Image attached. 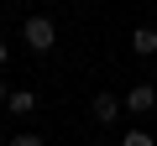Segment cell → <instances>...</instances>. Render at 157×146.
<instances>
[{"instance_id": "obj_1", "label": "cell", "mask_w": 157, "mask_h": 146, "mask_svg": "<svg viewBox=\"0 0 157 146\" xmlns=\"http://www.w3.org/2000/svg\"><path fill=\"white\" fill-rule=\"evenodd\" d=\"M21 37H26V47L42 57V52H52V42H58V21H52V16H26V21H21Z\"/></svg>"}, {"instance_id": "obj_9", "label": "cell", "mask_w": 157, "mask_h": 146, "mask_svg": "<svg viewBox=\"0 0 157 146\" xmlns=\"http://www.w3.org/2000/svg\"><path fill=\"white\" fill-rule=\"evenodd\" d=\"M0 104H11V89H6V84H0Z\"/></svg>"}, {"instance_id": "obj_8", "label": "cell", "mask_w": 157, "mask_h": 146, "mask_svg": "<svg viewBox=\"0 0 157 146\" xmlns=\"http://www.w3.org/2000/svg\"><path fill=\"white\" fill-rule=\"evenodd\" d=\"M6 63H11V47H6V42H0V68H6Z\"/></svg>"}, {"instance_id": "obj_2", "label": "cell", "mask_w": 157, "mask_h": 146, "mask_svg": "<svg viewBox=\"0 0 157 146\" xmlns=\"http://www.w3.org/2000/svg\"><path fill=\"white\" fill-rule=\"evenodd\" d=\"M121 104H126V99H115V94H94V99H89V115H94L100 125H115V120H121Z\"/></svg>"}, {"instance_id": "obj_6", "label": "cell", "mask_w": 157, "mask_h": 146, "mask_svg": "<svg viewBox=\"0 0 157 146\" xmlns=\"http://www.w3.org/2000/svg\"><path fill=\"white\" fill-rule=\"evenodd\" d=\"M6 146H47V141H42V136H37V130H21V136H11V141H6Z\"/></svg>"}, {"instance_id": "obj_11", "label": "cell", "mask_w": 157, "mask_h": 146, "mask_svg": "<svg viewBox=\"0 0 157 146\" xmlns=\"http://www.w3.org/2000/svg\"><path fill=\"white\" fill-rule=\"evenodd\" d=\"M84 146H94V141H84Z\"/></svg>"}, {"instance_id": "obj_5", "label": "cell", "mask_w": 157, "mask_h": 146, "mask_svg": "<svg viewBox=\"0 0 157 146\" xmlns=\"http://www.w3.org/2000/svg\"><path fill=\"white\" fill-rule=\"evenodd\" d=\"M37 104H42V99H37V94H32V89H11V104H6V110H11V115H21V120H26V115H37Z\"/></svg>"}, {"instance_id": "obj_7", "label": "cell", "mask_w": 157, "mask_h": 146, "mask_svg": "<svg viewBox=\"0 0 157 146\" xmlns=\"http://www.w3.org/2000/svg\"><path fill=\"white\" fill-rule=\"evenodd\" d=\"M121 146H157V141H152L147 130H126V141H121Z\"/></svg>"}, {"instance_id": "obj_3", "label": "cell", "mask_w": 157, "mask_h": 146, "mask_svg": "<svg viewBox=\"0 0 157 146\" xmlns=\"http://www.w3.org/2000/svg\"><path fill=\"white\" fill-rule=\"evenodd\" d=\"M126 110H131V115H152V110H157V89H152V84H136V89L126 94Z\"/></svg>"}, {"instance_id": "obj_10", "label": "cell", "mask_w": 157, "mask_h": 146, "mask_svg": "<svg viewBox=\"0 0 157 146\" xmlns=\"http://www.w3.org/2000/svg\"><path fill=\"white\" fill-rule=\"evenodd\" d=\"M0 146H6V136H0Z\"/></svg>"}, {"instance_id": "obj_4", "label": "cell", "mask_w": 157, "mask_h": 146, "mask_svg": "<svg viewBox=\"0 0 157 146\" xmlns=\"http://www.w3.org/2000/svg\"><path fill=\"white\" fill-rule=\"evenodd\" d=\"M131 52L136 57H157V26H136L131 31Z\"/></svg>"}]
</instances>
